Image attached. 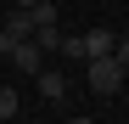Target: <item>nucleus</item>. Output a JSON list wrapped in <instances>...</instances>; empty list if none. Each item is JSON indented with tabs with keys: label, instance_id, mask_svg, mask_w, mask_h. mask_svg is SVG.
Returning <instances> with one entry per match:
<instances>
[{
	"label": "nucleus",
	"instance_id": "1",
	"mask_svg": "<svg viewBox=\"0 0 129 124\" xmlns=\"http://www.w3.org/2000/svg\"><path fill=\"white\" fill-rule=\"evenodd\" d=\"M84 62H90V68H84V79H90V90H95V96H118V90H123V79H129V73L118 68L112 56H84Z\"/></svg>",
	"mask_w": 129,
	"mask_h": 124
},
{
	"label": "nucleus",
	"instance_id": "2",
	"mask_svg": "<svg viewBox=\"0 0 129 124\" xmlns=\"http://www.w3.org/2000/svg\"><path fill=\"white\" fill-rule=\"evenodd\" d=\"M28 34H34V17H28L23 6H11V17L0 23V56H6V51L17 45V39H28Z\"/></svg>",
	"mask_w": 129,
	"mask_h": 124
},
{
	"label": "nucleus",
	"instance_id": "3",
	"mask_svg": "<svg viewBox=\"0 0 129 124\" xmlns=\"http://www.w3.org/2000/svg\"><path fill=\"white\" fill-rule=\"evenodd\" d=\"M6 56H11V62H17V68H23V73H39V68H45V62H51L45 51H39V45H34V34H28V39H17V45H11Z\"/></svg>",
	"mask_w": 129,
	"mask_h": 124
},
{
	"label": "nucleus",
	"instance_id": "4",
	"mask_svg": "<svg viewBox=\"0 0 129 124\" xmlns=\"http://www.w3.org/2000/svg\"><path fill=\"white\" fill-rule=\"evenodd\" d=\"M34 79H39V96H45V101H68V73H56V68H39Z\"/></svg>",
	"mask_w": 129,
	"mask_h": 124
},
{
	"label": "nucleus",
	"instance_id": "5",
	"mask_svg": "<svg viewBox=\"0 0 129 124\" xmlns=\"http://www.w3.org/2000/svg\"><path fill=\"white\" fill-rule=\"evenodd\" d=\"M112 45H118V34H107V28L84 34V56H112Z\"/></svg>",
	"mask_w": 129,
	"mask_h": 124
},
{
	"label": "nucleus",
	"instance_id": "6",
	"mask_svg": "<svg viewBox=\"0 0 129 124\" xmlns=\"http://www.w3.org/2000/svg\"><path fill=\"white\" fill-rule=\"evenodd\" d=\"M56 56H68V62H84V34H62Z\"/></svg>",
	"mask_w": 129,
	"mask_h": 124
},
{
	"label": "nucleus",
	"instance_id": "7",
	"mask_svg": "<svg viewBox=\"0 0 129 124\" xmlns=\"http://www.w3.org/2000/svg\"><path fill=\"white\" fill-rule=\"evenodd\" d=\"M23 113V101H17V90L11 85H0V118H17Z\"/></svg>",
	"mask_w": 129,
	"mask_h": 124
},
{
	"label": "nucleus",
	"instance_id": "8",
	"mask_svg": "<svg viewBox=\"0 0 129 124\" xmlns=\"http://www.w3.org/2000/svg\"><path fill=\"white\" fill-rule=\"evenodd\" d=\"M112 62H118L123 73H129V39H118V45H112Z\"/></svg>",
	"mask_w": 129,
	"mask_h": 124
},
{
	"label": "nucleus",
	"instance_id": "9",
	"mask_svg": "<svg viewBox=\"0 0 129 124\" xmlns=\"http://www.w3.org/2000/svg\"><path fill=\"white\" fill-rule=\"evenodd\" d=\"M11 6H23V11H28V6H34V0H11Z\"/></svg>",
	"mask_w": 129,
	"mask_h": 124
}]
</instances>
